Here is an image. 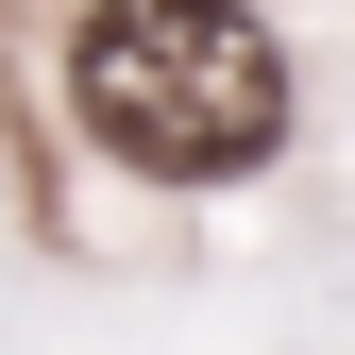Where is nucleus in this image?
Masks as SVG:
<instances>
[{"mask_svg":"<svg viewBox=\"0 0 355 355\" xmlns=\"http://www.w3.org/2000/svg\"><path fill=\"white\" fill-rule=\"evenodd\" d=\"M68 102L85 136L153 187H220L288 136V51L254 0H102L68 34Z\"/></svg>","mask_w":355,"mask_h":355,"instance_id":"obj_1","label":"nucleus"}]
</instances>
